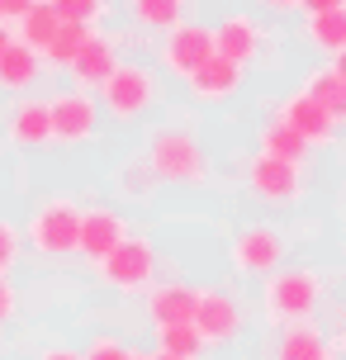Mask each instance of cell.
I'll use <instances>...</instances> for the list:
<instances>
[{
  "instance_id": "6da1fadb",
  "label": "cell",
  "mask_w": 346,
  "mask_h": 360,
  "mask_svg": "<svg viewBox=\"0 0 346 360\" xmlns=\"http://www.w3.org/2000/svg\"><path fill=\"white\" fill-rule=\"evenodd\" d=\"M143 166L152 171L157 185L162 180L166 185H204L209 180V152L185 128H157V133H147Z\"/></svg>"
},
{
  "instance_id": "7a4b0ae2",
  "label": "cell",
  "mask_w": 346,
  "mask_h": 360,
  "mask_svg": "<svg viewBox=\"0 0 346 360\" xmlns=\"http://www.w3.org/2000/svg\"><path fill=\"white\" fill-rule=\"evenodd\" d=\"M323 304V275L309 266H280L266 275V285H261V313H266V323H309L313 313Z\"/></svg>"
},
{
  "instance_id": "3957f363",
  "label": "cell",
  "mask_w": 346,
  "mask_h": 360,
  "mask_svg": "<svg viewBox=\"0 0 346 360\" xmlns=\"http://www.w3.org/2000/svg\"><path fill=\"white\" fill-rule=\"evenodd\" d=\"M100 100L95 105L105 109L110 119H119V124H133V119H143L147 109L157 105V95H162V86H157V76L147 72L143 62H119L105 81H100Z\"/></svg>"
},
{
  "instance_id": "277c9868",
  "label": "cell",
  "mask_w": 346,
  "mask_h": 360,
  "mask_svg": "<svg viewBox=\"0 0 346 360\" xmlns=\"http://www.w3.org/2000/svg\"><path fill=\"white\" fill-rule=\"evenodd\" d=\"M76 223H81V204L67 195L43 199L29 214V247L43 256H72L76 252Z\"/></svg>"
},
{
  "instance_id": "5b68a950",
  "label": "cell",
  "mask_w": 346,
  "mask_h": 360,
  "mask_svg": "<svg viewBox=\"0 0 346 360\" xmlns=\"http://www.w3.org/2000/svg\"><path fill=\"white\" fill-rule=\"evenodd\" d=\"M195 337L209 346H233L242 332H247V308L237 304L233 294H223V289H200V299H195Z\"/></svg>"
},
{
  "instance_id": "8992f818",
  "label": "cell",
  "mask_w": 346,
  "mask_h": 360,
  "mask_svg": "<svg viewBox=\"0 0 346 360\" xmlns=\"http://www.w3.org/2000/svg\"><path fill=\"white\" fill-rule=\"evenodd\" d=\"M100 280L110 289H124V294H138V289L152 285V270H157V247L147 237H133L128 233L119 247H114L105 261H95Z\"/></svg>"
},
{
  "instance_id": "52a82bcc",
  "label": "cell",
  "mask_w": 346,
  "mask_h": 360,
  "mask_svg": "<svg viewBox=\"0 0 346 360\" xmlns=\"http://www.w3.org/2000/svg\"><path fill=\"white\" fill-rule=\"evenodd\" d=\"M209 57H214V34H209V24L181 19V24L166 29V38H162V67L176 76V81H190Z\"/></svg>"
},
{
  "instance_id": "ba28073f",
  "label": "cell",
  "mask_w": 346,
  "mask_h": 360,
  "mask_svg": "<svg viewBox=\"0 0 346 360\" xmlns=\"http://www.w3.org/2000/svg\"><path fill=\"white\" fill-rule=\"evenodd\" d=\"M48 124H53V143H91L95 128H100V105H95L91 90H62L48 100Z\"/></svg>"
},
{
  "instance_id": "9c48e42d",
  "label": "cell",
  "mask_w": 346,
  "mask_h": 360,
  "mask_svg": "<svg viewBox=\"0 0 346 360\" xmlns=\"http://www.w3.org/2000/svg\"><path fill=\"white\" fill-rule=\"evenodd\" d=\"M247 185H252V195L261 199V204L290 209V204H299V195H304V166L275 162V157H261V152H256L252 166H247Z\"/></svg>"
},
{
  "instance_id": "30bf717a",
  "label": "cell",
  "mask_w": 346,
  "mask_h": 360,
  "mask_svg": "<svg viewBox=\"0 0 346 360\" xmlns=\"http://www.w3.org/2000/svg\"><path fill=\"white\" fill-rule=\"evenodd\" d=\"M285 233L271 228V223H252L233 237V266L242 275H271V270L285 266Z\"/></svg>"
},
{
  "instance_id": "8fae6325",
  "label": "cell",
  "mask_w": 346,
  "mask_h": 360,
  "mask_svg": "<svg viewBox=\"0 0 346 360\" xmlns=\"http://www.w3.org/2000/svg\"><path fill=\"white\" fill-rule=\"evenodd\" d=\"M124 237H128V223H124L119 209H110V204L81 209V223H76V252L86 256V261H105Z\"/></svg>"
},
{
  "instance_id": "7c38bea8",
  "label": "cell",
  "mask_w": 346,
  "mask_h": 360,
  "mask_svg": "<svg viewBox=\"0 0 346 360\" xmlns=\"http://www.w3.org/2000/svg\"><path fill=\"white\" fill-rule=\"evenodd\" d=\"M209 34H214V53L228 57L242 72H247L256 57H261V48H266V29H261L252 15H223Z\"/></svg>"
},
{
  "instance_id": "4fadbf2b",
  "label": "cell",
  "mask_w": 346,
  "mask_h": 360,
  "mask_svg": "<svg viewBox=\"0 0 346 360\" xmlns=\"http://www.w3.org/2000/svg\"><path fill=\"white\" fill-rule=\"evenodd\" d=\"M275 119H280L285 128H294V133H299L309 147H323V143H332V138H337V119H332L323 105H313L304 90H294L290 100L280 105V114H275Z\"/></svg>"
},
{
  "instance_id": "5bb4252c",
  "label": "cell",
  "mask_w": 346,
  "mask_h": 360,
  "mask_svg": "<svg viewBox=\"0 0 346 360\" xmlns=\"http://www.w3.org/2000/svg\"><path fill=\"white\" fill-rule=\"evenodd\" d=\"M195 299L200 289L185 280H166V285H147V323L152 327H181L195 318Z\"/></svg>"
},
{
  "instance_id": "9a60e30c",
  "label": "cell",
  "mask_w": 346,
  "mask_h": 360,
  "mask_svg": "<svg viewBox=\"0 0 346 360\" xmlns=\"http://www.w3.org/2000/svg\"><path fill=\"white\" fill-rule=\"evenodd\" d=\"M242 67H233V62H228V57H209V62H204L200 72L190 76V81H185V86H190V95H195V100H204V105H219V100H233L237 90H242Z\"/></svg>"
},
{
  "instance_id": "2e32d148",
  "label": "cell",
  "mask_w": 346,
  "mask_h": 360,
  "mask_svg": "<svg viewBox=\"0 0 346 360\" xmlns=\"http://www.w3.org/2000/svg\"><path fill=\"white\" fill-rule=\"evenodd\" d=\"M119 67V53H114V43L105 34H91L86 38V48L72 57V67H67V76L76 81V90H95L105 76Z\"/></svg>"
},
{
  "instance_id": "e0dca14e",
  "label": "cell",
  "mask_w": 346,
  "mask_h": 360,
  "mask_svg": "<svg viewBox=\"0 0 346 360\" xmlns=\"http://www.w3.org/2000/svg\"><path fill=\"white\" fill-rule=\"evenodd\" d=\"M10 143L15 147H48L53 143V124H48V100L24 95L10 109Z\"/></svg>"
},
{
  "instance_id": "ac0fdd59",
  "label": "cell",
  "mask_w": 346,
  "mask_h": 360,
  "mask_svg": "<svg viewBox=\"0 0 346 360\" xmlns=\"http://www.w3.org/2000/svg\"><path fill=\"white\" fill-rule=\"evenodd\" d=\"M332 356V342L323 337V327L313 323H290L280 332V342H275V360H328Z\"/></svg>"
},
{
  "instance_id": "d6986e66",
  "label": "cell",
  "mask_w": 346,
  "mask_h": 360,
  "mask_svg": "<svg viewBox=\"0 0 346 360\" xmlns=\"http://www.w3.org/2000/svg\"><path fill=\"white\" fill-rule=\"evenodd\" d=\"M299 90L309 95L313 105L328 109L332 119H342V114H346V72H342V62H328V67L309 72V81H304Z\"/></svg>"
},
{
  "instance_id": "ffe728a7",
  "label": "cell",
  "mask_w": 346,
  "mask_h": 360,
  "mask_svg": "<svg viewBox=\"0 0 346 360\" xmlns=\"http://www.w3.org/2000/svg\"><path fill=\"white\" fill-rule=\"evenodd\" d=\"M19 24V34H15V43H24L29 53H48V43H53V34H57V15H53V5L48 0H34L24 15L15 19Z\"/></svg>"
},
{
  "instance_id": "44dd1931",
  "label": "cell",
  "mask_w": 346,
  "mask_h": 360,
  "mask_svg": "<svg viewBox=\"0 0 346 360\" xmlns=\"http://www.w3.org/2000/svg\"><path fill=\"white\" fill-rule=\"evenodd\" d=\"M304 38H309L318 53H328V62H342V48H346V10H323V15H309Z\"/></svg>"
},
{
  "instance_id": "7402d4cb",
  "label": "cell",
  "mask_w": 346,
  "mask_h": 360,
  "mask_svg": "<svg viewBox=\"0 0 346 360\" xmlns=\"http://www.w3.org/2000/svg\"><path fill=\"white\" fill-rule=\"evenodd\" d=\"M38 81V53H29L24 43H5L0 53V90H29Z\"/></svg>"
},
{
  "instance_id": "603a6c76",
  "label": "cell",
  "mask_w": 346,
  "mask_h": 360,
  "mask_svg": "<svg viewBox=\"0 0 346 360\" xmlns=\"http://www.w3.org/2000/svg\"><path fill=\"white\" fill-rule=\"evenodd\" d=\"M256 143H261V157H275V162H294V166H299L304 157H309V143H304L294 128H285L280 119H271V124L261 128Z\"/></svg>"
},
{
  "instance_id": "cb8c5ba5",
  "label": "cell",
  "mask_w": 346,
  "mask_h": 360,
  "mask_svg": "<svg viewBox=\"0 0 346 360\" xmlns=\"http://www.w3.org/2000/svg\"><path fill=\"white\" fill-rule=\"evenodd\" d=\"M95 29H86V24H57V34H53V43H48V53L38 57V62H53V67H72V57L86 48V38H91Z\"/></svg>"
},
{
  "instance_id": "d4e9b609",
  "label": "cell",
  "mask_w": 346,
  "mask_h": 360,
  "mask_svg": "<svg viewBox=\"0 0 346 360\" xmlns=\"http://www.w3.org/2000/svg\"><path fill=\"white\" fill-rule=\"evenodd\" d=\"M157 351H162V356H176V360H200L204 356V342L195 337V327H190V323L157 327Z\"/></svg>"
},
{
  "instance_id": "484cf974",
  "label": "cell",
  "mask_w": 346,
  "mask_h": 360,
  "mask_svg": "<svg viewBox=\"0 0 346 360\" xmlns=\"http://www.w3.org/2000/svg\"><path fill=\"white\" fill-rule=\"evenodd\" d=\"M133 19L143 24V29H171V24H181L185 19V0H133Z\"/></svg>"
},
{
  "instance_id": "4316f807",
  "label": "cell",
  "mask_w": 346,
  "mask_h": 360,
  "mask_svg": "<svg viewBox=\"0 0 346 360\" xmlns=\"http://www.w3.org/2000/svg\"><path fill=\"white\" fill-rule=\"evenodd\" d=\"M48 5H53L57 24H86V29H95L105 10V0H48Z\"/></svg>"
},
{
  "instance_id": "83f0119b",
  "label": "cell",
  "mask_w": 346,
  "mask_h": 360,
  "mask_svg": "<svg viewBox=\"0 0 346 360\" xmlns=\"http://www.w3.org/2000/svg\"><path fill=\"white\" fill-rule=\"evenodd\" d=\"M133 356V346L119 342V337H95L86 351H81V360H128Z\"/></svg>"
},
{
  "instance_id": "f1b7e54d",
  "label": "cell",
  "mask_w": 346,
  "mask_h": 360,
  "mask_svg": "<svg viewBox=\"0 0 346 360\" xmlns=\"http://www.w3.org/2000/svg\"><path fill=\"white\" fill-rule=\"evenodd\" d=\"M124 190L128 195H152V190H157V180H152V171L143 166V157L124 166Z\"/></svg>"
},
{
  "instance_id": "f546056e",
  "label": "cell",
  "mask_w": 346,
  "mask_h": 360,
  "mask_svg": "<svg viewBox=\"0 0 346 360\" xmlns=\"http://www.w3.org/2000/svg\"><path fill=\"white\" fill-rule=\"evenodd\" d=\"M15 261H19V233L0 218V275L10 280V270H15Z\"/></svg>"
},
{
  "instance_id": "4dcf8cb0",
  "label": "cell",
  "mask_w": 346,
  "mask_h": 360,
  "mask_svg": "<svg viewBox=\"0 0 346 360\" xmlns=\"http://www.w3.org/2000/svg\"><path fill=\"white\" fill-rule=\"evenodd\" d=\"M15 308H19V294H15V285H10V280L0 275V327L15 318Z\"/></svg>"
},
{
  "instance_id": "1f68e13d",
  "label": "cell",
  "mask_w": 346,
  "mask_h": 360,
  "mask_svg": "<svg viewBox=\"0 0 346 360\" xmlns=\"http://www.w3.org/2000/svg\"><path fill=\"white\" fill-rule=\"evenodd\" d=\"M304 15H323V10H346V0H299Z\"/></svg>"
},
{
  "instance_id": "d6a6232c",
  "label": "cell",
  "mask_w": 346,
  "mask_h": 360,
  "mask_svg": "<svg viewBox=\"0 0 346 360\" xmlns=\"http://www.w3.org/2000/svg\"><path fill=\"white\" fill-rule=\"evenodd\" d=\"M34 0H0V19H19Z\"/></svg>"
},
{
  "instance_id": "836d02e7",
  "label": "cell",
  "mask_w": 346,
  "mask_h": 360,
  "mask_svg": "<svg viewBox=\"0 0 346 360\" xmlns=\"http://www.w3.org/2000/svg\"><path fill=\"white\" fill-rule=\"evenodd\" d=\"M38 360H81V351H72V346H48Z\"/></svg>"
},
{
  "instance_id": "e575fe53",
  "label": "cell",
  "mask_w": 346,
  "mask_h": 360,
  "mask_svg": "<svg viewBox=\"0 0 346 360\" xmlns=\"http://www.w3.org/2000/svg\"><path fill=\"white\" fill-rule=\"evenodd\" d=\"M261 10H275V15H290V10H299V0H256Z\"/></svg>"
},
{
  "instance_id": "d590c367",
  "label": "cell",
  "mask_w": 346,
  "mask_h": 360,
  "mask_svg": "<svg viewBox=\"0 0 346 360\" xmlns=\"http://www.w3.org/2000/svg\"><path fill=\"white\" fill-rule=\"evenodd\" d=\"M10 38H15L10 29H0V53H5V43H10Z\"/></svg>"
},
{
  "instance_id": "8d00e7d4",
  "label": "cell",
  "mask_w": 346,
  "mask_h": 360,
  "mask_svg": "<svg viewBox=\"0 0 346 360\" xmlns=\"http://www.w3.org/2000/svg\"><path fill=\"white\" fill-rule=\"evenodd\" d=\"M128 360H152V356H143V351H133V356H128Z\"/></svg>"
},
{
  "instance_id": "74e56055",
  "label": "cell",
  "mask_w": 346,
  "mask_h": 360,
  "mask_svg": "<svg viewBox=\"0 0 346 360\" xmlns=\"http://www.w3.org/2000/svg\"><path fill=\"white\" fill-rule=\"evenodd\" d=\"M152 360H176V356H162V351H157V356H152Z\"/></svg>"
},
{
  "instance_id": "f35d334b",
  "label": "cell",
  "mask_w": 346,
  "mask_h": 360,
  "mask_svg": "<svg viewBox=\"0 0 346 360\" xmlns=\"http://www.w3.org/2000/svg\"><path fill=\"white\" fill-rule=\"evenodd\" d=\"M328 360H337V356H328Z\"/></svg>"
},
{
  "instance_id": "ab89813d",
  "label": "cell",
  "mask_w": 346,
  "mask_h": 360,
  "mask_svg": "<svg viewBox=\"0 0 346 360\" xmlns=\"http://www.w3.org/2000/svg\"><path fill=\"white\" fill-rule=\"evenodd\" d=\"M0 24H5V19H0Z\"/></svg>"
}]
</instances>
